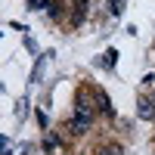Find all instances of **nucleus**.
<instances>
[{
  "label": "nucleus",
  "instance_id": "obj_1",
  "mask_svg": "<svg viewBox=\"0 0 155 155\" xmlns=\"http://www.w3.org/2000/svg\"><path fill=\"white\" fill-rule=\"evenodd\" d=\"M93 96L87 93V90H81L78 93V99H74V115H84V118H93Z\"/></svg>",
  "mask_w": 155,
  "mask_h": 155
},
{
  "label": "nucleus",
  "instance_id": "obj_2",
  "mask_svg": "<svg viewBox=\"0 0 155 155\" xmlns=\"http://www.w3.org/2000/svg\"><path fill=\"white\" fill-rule=\"evenodd\" d=\"M137 115L143 121H155V99L152 96H140V102H137Z\"/></svg>",
  "mask_w": 155,
  "mask_h": 155
},
{
  "label": "nucleus",
  "instance_id": "obj_3",
  "mask_svg": "<svg viewBox=\"0 0 155 155\" xmlns=\"http://www.w3.org/2000/svg\"><path fill=\"white\" fill-rule=\"evenodd\" d=\"M96 155H124V149H121L118 143H106V146L96 149Z\"/></svg>",
  "mask_w": 155,
  "mask_h": 155
},
{
  "label": "nucleus",
  "instance_id": "obj_4",
  "mask_svg": "<svg viewBox=\"0 0 155 155\" xmlns=\"http://www.w3.org/2000/svg\"><path fill=\"white\" fill-rule=\"evenodd\" d=\"M44 65H47V56H41V59H37V65H34V71H31V84H37V81H41Z\"/></svg>",
  "mask_w": 155,
  "mask_h": 155
},
{
  "label": "nucleus",
  "instance_id": "obj_5",
  "mask_svg": "<svg viewBox=\"0 0 155 155\" xmlns=\"http://www.w3.org/2000/svg\"><path fill=\"white\" fill-rule=\"evenodd\" d=\"M44 149H47V152H56V149H59V140H56L53 134H50V137L44 140Z\"/></svg>",
  "mask_w": 155,
  "mask_h": 155
},
{
  "label": "nucleus",
  "instance_id": "obj_6",
  "mask_svg": "<svg viewBox=\"0 0 155 155\" xmlns=\"http://www.w3.org/2000/svg\"><path fill=\"white\" fill-rule=\"evenodd\" d=\"M121 6H124V0H109V12H112V16H118Z\"/></svg>",
  "mask_w": 155,
  "mask_h": 155
},
{
  "label": "nucleus",
  "instance_id": "obj_7",
  "mask_svg": "<svg viewBox=\"0 0 155 155\" xmlns=\"http://www.w3.org/2000/svg\"><path fill=\"white\" fill-rule=\"evenodd\" d=\"M115 56H118V53H115V50H109V53L102 56V65H106V68H112V65H115Z\"/></svg>",
  "mask_w": 155,
  "mask_h": 155
},
{
  "label": "nucleus",
  "instance_id": "obj_8",
  "mask_svg": "<svg viewBox=\"0 0 155 155\" xmlns=\"http://www.w3.org/2000/svg\"><path fill=\"white\" fill-rule=\"evenodd\" d=\"M152 99H155V90H152Z\"/></svg>",
  "mask_w": 155,
  "mask_h": 155
}]
</instances>
